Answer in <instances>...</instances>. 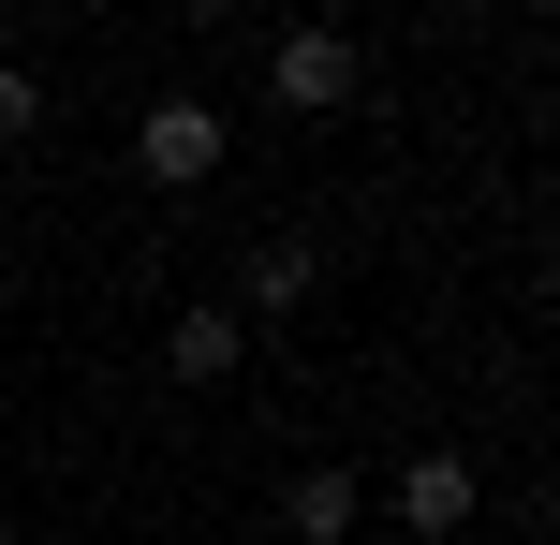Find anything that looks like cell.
<instances>
[{"instance_id":"obj_7","label":"cell","mask_w":560,"mask_h":545,"mask_svg":"<svg viewBox=\"0 0 560 545\" xmlns=\"http://www.w3.org/2000/svg\"><path fill=\"white\" fill-rule=\"evenodd\" d=\"M30 118H45V88H30V59H0V147H15Z\"/></svg>"},{"instance_id":"obj_5","label":"cell","mask_w":560,"mask_h":545,"mask_svg":"<svg viewBox=\"0 0 560 545\" xmlns=\"http://www.w3.org/2000/svg\"><path fill=\"white\" fill-rule=\"evenodd\" d=\"M236 354H252V324H236L222 295H207V310H177V324H163V369H177V383H236Z\"/></svg>"},{"instance_id":"obj_4","label":"cell","mask_w":560,"mask_h":545,"mask_svg":"<svg viewBox=\"0 0 560 545\" xmlns=\"http://www.w3.org/2000/svg\"><path fill=\"white\" fill-rule=\"evenodd\" d=\"M236 295H252V324L310 310V295H325V251H310V236H252V265H236Z\"/></svg>"},{"instance_id":"obj_1","label":"cell","mask_w":560,"mask_h":545,"mask_svg":"<svg viewBox=\"0 0 560 545\" xmlns=\"http://www.w3.org/2000/svg\"><path fill=\"white\" fill-rule=\"evenodd\" d=\"M222 104H207V88H163V104H148L133 118V177H148V192H207V177H222Z\"/></svg>"},{"instance_id":"obj_6","label":"cell","mask_w":560,"mask_h":545,"mask_svg":"<svg viewBox=\"0 0 560 545\" xmlns=\"http://www.w3.org/2000/svg\"><path fill=\"white\" fill-rule=\"evenodd\" d=\"M280 531L295 545H354V472H295L280 487Z\"/></svg>"},{"instance_id":"obj_3","label":"cell","mask_w":560,"mask_h":545,"mask_svg":"<svg viewBox=\"0 0 560 545\" xmlns=\"http://www.w3.org/2000/svg\"><path fill=\"white\" fill-rule=\"evenodd\" d=\"M472 487H487V472L457 458V442L398 458V531H413V545H457V531H472Z\"/></svg>"},{"instance_id":"obj_2","label":"cell","mask_w":560,"mask_h":545,"mask_svg":"<svg viewBox=\"0 0 560 545\" xmlns=\"http://www.w3.org/2000/svg\"><path fill=\"white\" fill-rule=\"evenodd\" d=\"M354 74H369V45H354V29H325V15L266 45V104H280V118H339V104H354Z\"/></svg>"}]
</instances>
